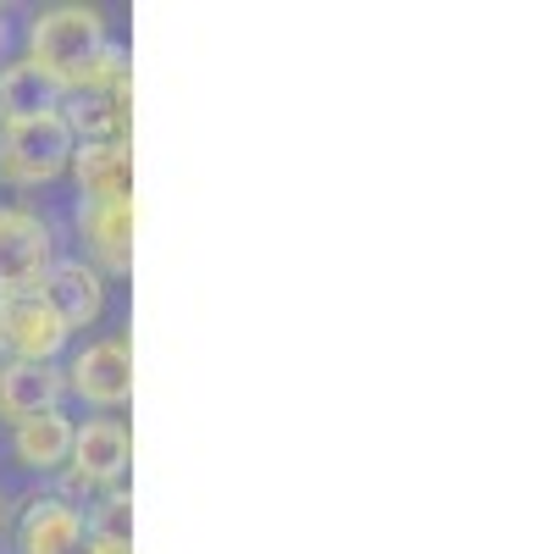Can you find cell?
I'll return each mask as SVG.
<instances>
[{
  "label": "cell",
  "mask_w": 559,
  "mask_h": 554,
  "mask_svg": "<svg viewBox=\"0 0 559 554\" xmlns=\"http://www.w3.org/2000/svg\"><path fill=\"white\" fill-rule=\"evenodd\" d=\"M39 299L61 316V328L72 333V328H84V322L100 316L106 288H100V278L84 261H50V272L39 278Z\"/></svg>",
  "instance_id": "cell-7"
},
{
  "label": "cell",
  "mask_w": 559,
  "mask_h": 554,
  "mask_svg": "<svg viewBox=\"0 0 559 554\" xmlns=\"http://www.w3.org/2000/svg\"><path fill=\"white\" fill-rule=\"evenodd\" d=\"M128 455H133V438H128L122 422H90L84 433H72V471H78V478H90L95 488L122 478Z\"/></svg>",
  "instance_id": "cell-10"
},
{
  "label": "cell",
  "mask_w": 559,
  "mask_h": 554,
  "mask_svg": "<svg viewBox=\"0 0 559 554\" xmlns=\"http://www.w3.org/2000/svg\"><path fill=\"white\" fill-rule=\"evenodd\" d=\"M78 227H84V239L95 245L100 267H111V272L133 267V200H84Z\"/></svg>",
  "instance_id": "cell-9"
},
{
  "label": "cell",
  "mask_w": 559,
  "mask_h": 554,
  "mask_svg": "<svg viewBox=\"0 0 559 554\" xmlns=\"http://www.w3.org/2000/svg\"><path fill=\"white\" fill-rule=\"evenodd\" d=\"M84 554H133V543H111V538H90Z\"/></svg>",
  "instance_id": "cell-15"
},
{
  "label": "cell",
  "mask_w": 559,
  "mask_h": 554,
  "mask_svg": "<svg viewBox=\"0 0 559 554\" xmlns=\"http://www.w3.org/2000/svg\"><path fill=\"white\" fill-rule=\"evenodd\" d=\"M106 50V28L90 7H56V12H39V23L28 28V61L39 72H50L61 90L78 84L95 56Z\"/></svg>",
  "instance_id": "cell-1"
},
{
  "label": "cell",
  "mask_w": 559,
  "mask_h": 554,
  "mask_svg": "<svg viewBox=\"0 0 559 554\" xmlns=\"http://www.w3.org/2000/svg\"><path fill=\"white\" fill-rule=\"evenodd\" d=\"M72 388L95 405H122L133 393V350L122 339H106V344H90L84 355L72 361Z\"/></svg>",
  "instance_id": "cell-6"
},
{
  "label": "cell",
  "mask_w": 559,
  "mask_h": 554,
  "mask_svg": "<svg viewBox=\"0 0 559 554\" xmlns=\"http://www.w3.org/2000/svg\"><path fill=\"white\" fill-rule=\"evenodd\" d=\"M72 173H78L84 200H133V150H128V139L72 150Z\"/></svg>",
  "instance_id": "cell-11"
},
{
  "label": "cell",
  "mask_w": 559,
  "mask_h": 554,
  "mask_svg": "<svg viewBox=\"0 0 559 554\" xmlns=\"http://www.w3.org/2000/svg\"><path fill=\"white\" fill-rule=\"evenodd\" d=\"M50 272V227L34 211H0V299L34 294Z\"/></svg>",
  "instance_id": "cell-3"
},
{
  "label": "cell",
  "mask_w": 559,
  "mask_h": 554,
  "mask_svg": "<svg viewBox=\"0 0 559 554\" xmlns=\"http://www.w3.org/2000/svg\"><path fill=\"white\" fill-rule=\"evenodd\" d=\"M0 366H7V350H0Z\"/></svg>",
  "instance_id": "cell-17"
},
{
  "label": "cell",
  "mask_w": 559,
  "mask_h": 554,
  "mask_svg": "<svg viewBox=\"0 0 559 554\" xmlns=\"http://www.w3.org/2000/svg\"><path fill=\"white\" fill-rule=\"evenodd\" d=\"M72 455V422L61 411H45V416H28L17 427V460L34 465V471H50Z\"/></svg>",
  "instance_id": "cell-14"
},
{
  "label": "cell",
  "mask_w": 559,
  "mask_h": 554,
  "mask_svg": "<svg viewBox=\"0 0 559 554\" xmlns=\"http://www.w3.org/2000/svg\"><path fill=\"white\" fill-rule=\"evenodd\" d=\"M128 111H133V95L67 90L61 122H67L72 139H84V144H122V133H128Z\"/></svg>",
  "instance_id": "cell-8"
},
{
  "label": "cell",
  "mask_w": 559,
  "mask_h": 554,
  "mask_svg": "<svg viewBox=\"0 0 559 554\" xmlns=\"http://www.w3.org/2000/svg\"><path fill=\"white\" fill-rule=\"evenodd\" d=\"M0 39H7V28H0Z\"/></svg>",
  "instance_id": "cell-18"
},
{
  "label": "cell",
  "mask_w": 559,
  "mask_h": 554,
  "mask_svg": "<svg viewBox=\"0 0 559 554\" xmlns=\"http://www.w3.org/2000/svg\"><path fill=\"white\" fill-rule=\"evenodd\" d=\"M61 344H67V328H61V316L39 299V288L0 299V350H7L12 361H50Z\"/></svg>",
  "instance_id": "cell-4"
},
{
  "label": "cell",
  "mask_w": 559,
  "mask_h": 554,
  "mask_svg": "<svg viewBox=\"0 0 559 554\" xmlns=\"http://www.w3.org/2000/svg\"><path fill=\"white\" fill-rule=\"evenodd\" d=\"M61 167H72V133L56 117H34V122H12L0 139V178L7 184H50Z\"/></svg>",
  "instance_id": "cell-2"
},
{
  "label": "cell",
  "mask_w": 559,
  "mask_h": 554,
  "mask_svg": "<svg viewBox=\"0 0 559 554\" xmlns=\"http://www.w3.org/2000/svg\"><path fill=\"white\" fill-rule=\"evenodd\" d=\"M61 388L67 382H61V372L50 361H7V366H0V416L23 427L28 416L56 411Z\"/></svg>",
  "instance_id": "cell-5"
},
{
  "label": "cell",
  "mask_w": 559,
  "mask_h": 554,
  "mask_svg": "<svg viewBox=\"0 0 559 554\" xmlns=\"http://www.w3.org/2000/svg\"><path fill=\"white\" fill-rule=\"evenodd\" d=\"M0 521H7V505H0Z\"/></svg>",
  "instance_id": "cell-16"
},
{
  "label": "cell",
  "mask_w": 559,
  "mask_h": 554,
  "mask_svg": "<svg viewBox=\"0 0 559 554\" xmlns=\"http://www.w3.org/2000/svg\"><path fill=\"white\" fill-rule=\"evenodd\" d=\"M61 84L50 72H39L34 61H17V67H7L0 72V117H7V128L12 122H34V117H56L61 111Z\"/></svg>",
  "instance_id": "cell-12"
},
{
  "label": "cell",
  "mask_w": 559,
  "mask_h": 554,
  "mask_svg": "<svg viewBox=\"0 0 559 554\" xmlns=\"http://www.w3.org/2000/svg\"><path fill=\"white\" fill-rule=\"evenodd\" d=\"M78 538H84V521H78L72 505L61 499H39L23 516V554H78Z\"/></svg>",
  "instance_id": "cell-13"
}]
</instances>
